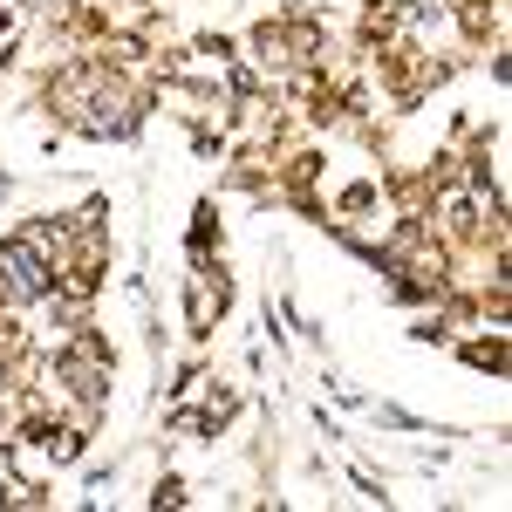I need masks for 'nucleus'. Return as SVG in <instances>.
Returning <instances> with one entry per match:
<instances>
[{
  "label": "nucleus",
  "mask_w": 512,
  "mask_h": 512,
  "mask_svg": "<svg viewBox=\"0 0 512 512\" xmlns=\"http://www.w3.org/2000/svg\"><path fill=\"white\" fill-rule=\"evenodd\" d=\"M0 267H7V294H41V260H35V246H7V253H0Z\"/></svg>",
  "instance_id": "1"
}]
</instances>
